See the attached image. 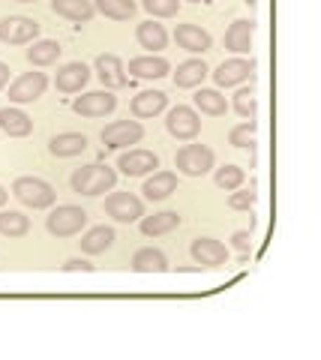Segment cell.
<instances>
[{
  "label": "cell",
  "instance_id": "1",
  "mask_svg": "<svg viewBox=\"0 0 321 360\" xmlns=\"http://www.w3.org/2000/svg\"><path fill=\"white\" fill-rule=\"evenodd\" d=\"M114 184H117V172H114V168H108V165H99V162L75 168L72 177H70L72 193L87 195V198L103 195V193H112Z\"/></svg>",
  "mask_w": 321,
  "mask_h": 360
},
{
  "label": "cell",
  "instance_id": "2",
  "mask_svg": "<svg viewBox=\"0 0 321 360\" xmlns=\"http://www.w3.org/2000/svg\"><path fill=\"white\" fill-rule=\"evenodd\" d=\"M13 195L30 210H48V207H54V201H58V193H54V186L48 180L33 177V174H25V177L15 180Z\"/></svg>",
  "mask_w": 321,
  "mask_h": 360
},
{
  "label": "cell",
  "instance_id": "3",
  "mask_svg": "<svg viewBox=\"0 0 321 360\" xmlns=\"http://www.w3.org/2000/svg\"><path fill=\"white\" fill-rule=\"evenodd\" d=\"M46 229L51 238H75V234H81L87 229V210L79 207V205H58L48 217H46Z\"/></svg>",
  "mask_w": 321,
  "mask_h": 360
},
{
  "label": "cell",
  "instance_id": "4",
  "mask_svg": "<svg viewBox=\"0 0 321 360\" xmlns=\"http://www.w3.org/2000/svg\"><path fill=\"white\" fill-rule=\"evenodd\" d=\"M216 165V153L207 148V144H195L186 141L181 150L174 153V168L186 177H204L210 168Z\"/></svg>",
  "mask_w": 321,
  "mask_h": 360
},
{
  "label": "cell",
  "instance_id": "5",
  "mask_svg": "<svg viewBox=\"0 0 321 360\" xmlns=\"http://www.w3.org/2000/svg\"><path fill=\"white\" fill-rule=\"evenodd\" d=\"M165 129L177 141H195L198 132H202V117L192 105H174L165 115Z\"/></svg>",
  "mask_w": 321,
  "mask_h": 360
},
{
  "label": "cell",
  "instance_id": "6",
  "mask_svg": "<svg viewBox=\"0 0 321 360\" xmlns=\"http://www.w3.org/2000/svg\"><path fill=\"white\" fill-rule=\"evenodd\" d=\"M42 25L30 15H4L0 18V42L6 45H30L39 39Z\"/></svg>",
  "mask_w": 321,
  "mask_h": 360
},
{
  "label": "cell",
  "instance_id": "7",
  "mask_svg": "<svg viewBox=\"0 0 321 360\" xmlns=\"http://www.w3.org/2000/svg\"><path fill=\"white\" fill-rule=\"evenodd\" d=\"M256 70H258V63L252 60V58H231V60H223L216 66L214 72V82H216V87H237V84H243L249 78H256Z\"/></svg>",
  "mask_w": 321,
  "mask_h": 360
},
{
  "label": "cell",
  "instance_id": "8",
  "mask_svg": "<svg viewBox=\"0 0 321 360\" xmlns=\"http://www.w3.org/2000/svg\"><path fill=\"white\" fill-rule=\"evenodd\" d=\"M48 90V75L46 72H21L13 84H9V103L27 105Z\"/></svg>",
  "mask_w": 321,
  "mask_h": 360
},
{
  "label": "cell",
  "instance_id": "9",
  "mask_svg": "<svg viewBox=\"0 0 321 360\" xmlns=\"http://www.w3.org/2000/svg\"><path fill=\"white\" fill-rule=\"evenodd\" d=\"M105 213L112 217L114 222H138L145 217V198L132 195V193H112L105 198Z\"/></svg>",
  "mask_w": 321,
  "mask_h": 360
},
{
  "label": "cell",
  "instance_id": "10",
  "mask_svg": "<svg viewBox=\"0 0 321 360\" xmlns=\"http://www.w3.org/2000/svg\"><path fill=\"white\" fill-rule=\"evenodd\" d=\"M99 139H103V144L112 150L129 148V144H138L145 139V127H141V120H112Z\"/></svg>",
  "mask_w": 321,
  "mask_h": 360
},
{
  "label": "cell",
  "instance_id": "11",
  "mask_svg": "<svg viewBox=\"0 0 321 360\" xmlns=\"http://www.w3.org/2000/svg\"><path fill=\"white\" fill-rule=\"evenodd\" d=\"M117 108V96L112 90H91L79 99H72V111L81 117H105Z\"/></svg>",
  "mask_w": 321,
  "mask_h": 360
},
{
  "label": "cell",
  "instance_id": "12",
  "mask_svg": "<svg viewBox=\"0 0 321 360\" xmlns=\"http://www.w3.org/2000/svg\"><path fill=\"white\" fill-rule=\"evenodd\" d=\"M91 82V66L81 63V60H72V63H63L58 75H54V87L60 94H81Z\"/></svg>",
  "mask_w": 321,
  "mask_h": 360
},
{
  "label": "cell",
  "instance_id": "13",
  "mask_svg": "<svg viewBox=\"0 0 321 360\" xmlns=\"http://www.w3.org/2000/svg\"><path fill=\"white\" fill-rule=\"evenodd\" d=\"M117 168H120V172H124L126 177H145V174L153 172V168H159V156L153 153V150L136 148V150L117 156Z\"/></svg>",
  "mask_w": 321,
  "mask_h": 360
},
{
  "label": "cell",
  "instance_id": "14",
  "mask_svg": "<svg viewBox=\"0 0 321 360\" xmlns=\"http://www.w3.org/2000/svg\"><path fill=\"white\" fill-rule=\"evenodd\" d=\"M190 255L195 258V264H202V267H223L228 262L225 243H219L214 238H195L190 246Z\"/></svg>",
  "mask_w": 321,
  "mask_h": 360
},
{
  "label": "cell",
  "instance_id": "15",
  "mask_svg": "<svg viewBox=\"0 0 321 360\" xmlns=\"http://www.w3.org/2000/svg\"><path fill=\"white\" fill-rule=\"evenodd\" d=\"M169 108V96L162 90H141V94L132 96L129 103V111L136 120H148V117H157L162 111Z\"/></svg>",
  "mask_w": 321,
  "mask_h": 360
},
{
  "label": "cell",
  "instance_id": "16",
  "mask_svg": "<svg viewBox=\"0 0 321 360\" xmlns=\"http://www.w3.org/2000/svg\"><path fill=\"white\" fill-rule=\"evenodd\" d=\"M96 75L99 82L105 84V90H117V87H126L129 78H126V66L117 54H99L96 58Z\"/></svg>",
  "mask_w": 321,
  "mask_h": 360
},
{
  "label": "cell",
  "instance_id": "17",
  "mask_svg": "<svg viewBox=\"0 0 321 360\" xmlns=\"http://www.w3.org/2000/svg\"><path fill=\"white\" fill-rule=\"evenodd\" d=\"M174 42H177V49H183L190 54H204V51H210V45H214V37L198 25H177Z\"/></svg>",
  "mask_w": 321,
  "mask_h": 360
},
{
  "label": "cell",
  "instance_id": "18",
  "mask_svg": "<svg viewBox=\"0 0 321 360\" xmlns=\"http://www.w3.org/2000/svg\"><path fill=\"white\" fill-rule=\"evenodd\" d=\"M252 37H256V21L252 18L231 21L228 30H225V49L231 54H249L252 51Z\"/></svg>",
  "mask_w": 321,
  "mask_h": 360
},
{
  "label": "cell",
  "instance_id": "19",
  "mask_svg": "<svg viewBox=\"0 0 321 360\" xmlns=\"http://www.w3.org/2000/svg\"><path fill=\"white\" fill-rule=\"evenodd\" d=\"M114 240H117V234H114L112 225H93V229H87L81 234L79 246H81L84 255H103V252L112 250Z\"/></svg>",
  "mask_w": 321,
  "mask_h": 360
},
{
  "label": "cell",
  "instance_id": "20",
  "mask_svg": "<svg viewBox=\"0 0 321 360\" xmlns=\"http://www.w3.org/2000/svg\"><path fill=\"white\" fill-rule=\"evenodd\" d=\"M87 150V135L81 132H60L48 141V153L58 156V160H72V156H81Z\"/></svg>",
  "mask_w": 321,
  "mask_h": 360
},
{
  "label": "cell",
  "instance_id": "21",
  "mask_svg": "<svg viewBox=\"0 0 321 360\" xmlns=\"http://www.w3.org/2000/svg\"><path fill=\"white\" fill-rule=\"evenodd\" d=\"M129 75L136 78H165L171 72V63L159 58V54H141V58H132L129 60Z\"/></svg>",
  "mask_w": 321,
  "mask_h": 360
},
{
  "label": "cell",
  "instance_id": "22",
  "mask_svg": "<svg viewBox=\"0 0 321 360\" xmlns=\"http://www.w3.org/2000/svg\"><path fill=\"white\" fill-rule=\"evenodd\" d=\"M210 75L207 70V63L202 58H190V60H183L181 66H177V72L171 75L174 78V87H181V90H192L204 82V78Z\"/></svg>",
  "mask_w": 321,
  "mask_h": 360
},
{
  "label": "cell",
  "instance_id": "23",
  "mask_svg": "<svg viewBox=\"0 0 321 360\" xmlns=\"http://www.w3.org/2000/svg\"><path fill=\"white\" fill-rule=\"evenodd\" d=\"M0 129H4L9 139H27L33 132V120L27 117V111L9 105V108H0Z\"/></svg>",
  "mask_w": 321,
  "mask_h": 360
},
{
  "label": "cell",
  "instance_id": "24",
  "mask_svg": "<svg viewBox=\"0 0 321 360\" xmlns=\"http://www.w3.org/2000/svg\"><path fill=\"white\" fill-rule=\"evenodd\" d=\"M141 193H145L148 201H165V198H171L177 193V174L174 172H153V177L145 180Z\"/></svg>",
  "mask_w": 321,
  "mask_h": 360
},
{
  "label": "cell",
  "instance_id": "25",
  "mask_svg": "<svg viewBox=\"0 0 321 360\" xmlns=\"http://www.w3.org/2000/svg\"><path fill=\"white\" fill-rule=\"evenodd\" d=\"M136 39H138L141 49H148L153 54V51H162L165 45H169V30H165V25L150 18V21H141L136 27Z\"/></svg>",
  "mask_w": 321,
  "mask_h": 360
},
{
  "label": "cell",
  "instance_id": "26",
  "mask_svg": "<svg viewBox=\"0 0 321 360\" xmlns=\"http://www.w3.org/2000/svg\"><path fill=\"white\" fill-rule=\"evenodd\" d=\"M192 103H195V111H202V115H207V117H223L228 111L225 96L219 94L216 87H198Z\"/></svg>",
  "mask_w": 321,
  "mask_h": 360
},
{
  "label": "cell",
  "instance_id": "27",
  "mask_svg": "<svg viewBox=\"0 0 321 360\" xmlns=\"http://www.w3.org/2000/svg\"><path fill=\"white\" fill-rule=\"evenodd\" d=\"M132 270H136V274H165V270H169V258H165L162 250L141 246V250L132 255Z\"/></svg>",
  "mask_w": 321,
  "mask_h": 360
},
{
  "label": "cell",
  "instance_id": "28",
  "mask_svg": "<svg viewBox=\"0 0 321 360\" xmlns=\"http://www.w3.org/2000/svg\"><path fill=\"white\" fill-rule=\"evenodd\" d=\"M60 42H54V39H33L30 42V49H27V60L30 66H37V70H42V66H54L60 60Z\"/></svg>",
  "mask_w": 321,
  "mask_h": 360
},
{
  "label": "cell",
  "instance_id": "29",
  "mask_svg": "<svg viewBox=\"0 0 321 360\" xmlns=\"http://www.w3.org/2000/svg\"><path fill=\"white\" fill-rule=\"evenodd\" d=\"M54 15H60L66 21H91L96 15L93 0H51Z\"/></svg>",
  "mask_w": 321,
  "mask_h": 360
},
{
  "label": "cell",
  "instance_id": "30",
  "mask_svg": "<svg viewBox=\"0 0 321 360\" xmlns=\"http://www.w3.org/2000/svg\"><path fill=\"white\" fill-rule=\"evenodd\" d=\"M177 225H181V217L174 210H162L153 213V217H141V234L145 238H162V234H171Z\"/></svg>",
  "mask_w": 321,
  "mask_h": 360
},
{
  "label": "cell",
  "instance_id": "31",
  "mask_svg": "<svg viewBox=\"0 0 321 360\" xmlns=\"http://www.w3.org/2000/svg\"><path fill=\"white\" fill-rule=\"evenodd\" d=\"M93 6L99 15H105L112 21H129L138 9L136 0H93Z\"/></svg>",
  "mask_w": 321,
  "mask_h": 360
},
{
  "label": "cell",
  "instance_id": "32",
  "mask_svg": "<svg viewBox=\"0 0 321 360\" xmlns=\"http://www.w3.org/2000/svg\"><path fill=\"white\" fill-rule=\"evenodd\" d=\"M30 231V219L18 210H0V234L4 238H25Z\"/></svg>",
  "mask_w": 321,
  "mask_h": 360
},
{
  "label": "cell",
  "instance_id": "33",
  "mask_svg": "<svg viewBox=\"0 0 321 360\" xmlns=\"http://www.w3.org/2000/svg\"><path fill=\"white\" fill-rule=\"evenodd\" d=\"M231 108H235L243 120H256V115H258L256 90H252V87H240L237 94H235V103H231Z\"/></svg>",
  "mask_w": 321,
  "mask_h": 360
},
{
  "label": "cell",
  "instance_id": "34",
  "mask_svg": "<svg viewBox=\"0 0 321 360\" xmlns=\"http://www.w3.org/2000/svg\"><path fill=\"white\" fill-rule=\"evenodd\" d=\"M243 180H247V174H243L240 165H223V168H216V174H214V184L219 189H225V193H235L237 186H243Z\"/></svg>",
  "mask_w": 321,
  "mask_h": 360
},
{
  "label": "cell",
  "instance_id": "35",
  "mask_svg": "<svg viewBox=\"0 0 321 360\" xmlns=\"http://www.w3.org/2000/svg\"><path fill=\"white\" fill-rule=\"evenodd\" d=\"M256 132H258V120H243L228 132V144H235V148H252L256 144Z\"/></svg>",
  "mask_w": 321,
  "mask_h": 360
},
{
  "label": "cell",
  "instance_id": "36",
  "mask_svg": "<svg viewBox=\"0 0 321 360\" xmlns=\"http://www.w3.org/2000/svg\"><path fill=\"white\" fill-rule=\"evenodd\" d=\"M256 201H258V184L256 180H252L249 184V189H235V193L228 195V207L231 210H252L256 207Z\"/></svg>",
  "mask_w": 321,
  "mask_h": 360
},
{
  "label": "cell",
  "instance_id": "37",
  "mask_svg": "<svg viewBox=\"0 0 321 360\" xmlns=\"http://www.w3.org/2000/svg\"><path fill=\"white\" fill-rule=\"evenodd\" d=\"M150 18H174L181 9V0H141Z\"/></svg>",
  "mask_w": 321,
  "mask_h": 360
},
{
  "label": "cell",
  "instance_id": "38",
  "mask_svg": "<svg viewBox=\"0 0 321 360\" xmlns=\"http://www.w3.org/2000/svg\"><path fill=\"white\" fill-rule=\"evenodd\" d=\"M75 270H84V274H91L93 264L84 262V258H70V262H63V274H75Z\"/></svg>",
  "mask_w": 321,
  "mask_h": 360
},
{
  "label": "cell",
  "instance_id": "39",
  "mask_svg": "<svg viewBox=\"0 0 321 360\" xmlns=\"http://www.w3.org/2000/svg\"><path fill=\"white\" fill-rule=\"evenodd\" d=\"M231 243H235V250L247 252L249 243H252V231H235V234H231Z\"/></svg>",
  "mask_w": 321,
  "mask_h": 360
},
{
  "label": "cell",
  "instance_id": "40",
  "mask_svg": "<svg viewBox=\"0 0 321 360\" xmlns=\"http://www.w3.org/2000/svg\"><path fill=\"white\" fill-rule=\"evenodd\" d=\"M9 84V66L4 63V60H0V90H4Z\"/></svg>",
  "mask_w": 321,
  "mask_h": 360
},
{
  "label": "cell",
  "instance_id": "41",
  "mask_svg": "<svg viewBox=\"0 0 321 360\" xmlns=\"http://www.w3.org/2000/svg\"><path fill=\"white\" fill-rule=\"evenodd\" d=\"M6 201H9V193H6V186H0V207H4Z\"/></svg>",
  "mask_w": 321,
  "mask_h": 360
},
{
  "label": "cell",
  "instance_id": "42",
  "mask_svg": "<svg viewBox=\"0 0 321 360\" xmlns=\"http://www.w3.org/2000/svg\"><path fill=\"white\" fill-rule=\"evenodd\" d=\"M15 4H37V0H15Z\"/></svg>",
  "mask_w": 321,
  "mask_h": 360
},
{
  "label": "cell",
  "instance_id": "43",
  "mask_svg": "<svg viewBox=\"0 0 321 360\" xmlns=\"http://www.w3.org/2000/svg\"><path fill=\"white\" fill-rule=\"evenodd\" d=\"M190 4H210V0H190Z\"/></svg>",
  "mask_w": 321,
  "mask_h": 360
},
{
  "label": "cell",
  "instance_id": "44",
  "mask_svg": "<svg viewBox=\"0 0 321 360\" xmlns=\"http://www.w3.org/2000/svg\"><path fill=\"white\" fill-rule=\"evenodd\" d=\"M247 4H249V6H256V0H247Z\"/></svg>",
  "mask_w": 321,
  "mask_h": 360
}]
</instances>
